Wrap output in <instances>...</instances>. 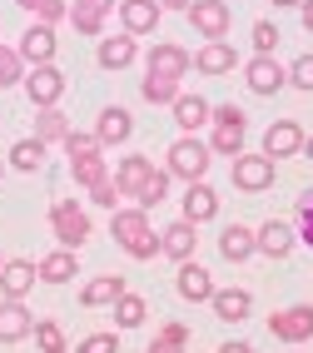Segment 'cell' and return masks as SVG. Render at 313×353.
<instances>
[{"instance_id": "51", "label": "cell", "mask_w": 313, "mask_h": 353, "mask_svg": "<svg viewBox=\"0 0 313 353\" xmlns=\"http://www.w3.org/2000/svg\"><path fill=\"white\" fill-rule=\"evenodd\" d=\"M0 179H6V159H0Z\"/></svg>"}, {"instance_id": "25", "label": "cell", "mask_w": 313, "mask_h": 353, "mask_svg": "<svg viewBox=\"0 0 313 353\" xmlns=\"http://www.w3.org/2000/svg\"><path fill=\"white\" fill-rule=\"evenodd\" d=\"M179 204H184V214H179V219H189V224H209L214 214H219V194H214L209 184H189Z\"/></svg>"}, {"instance_id": "2", "label": "cell", "mask_w": 313, "mask_h": 353, "mask_svg": "<svg viewBox=\"0 0 313 353\" xmlns=\"http://www.w3.org/2000/svg\"><path fill=\"white\" fill-rule=\"evenodd\" d=\"M170 164V179H184V184H204V174H209V159H214V150H209V139H199V134H179L174 145H170V154H164Z\"/></svg>"}, {"instance_id": "19", "label": "cell", "mask_w": 313, "mask_h": 353, "mask_svg": "<svg viewBox=\"0 0 313 353\" xmlns=\"http://www.w3.org/2000/svg\"><path fill=\"white\" fill-rule=\"evenodd\" d=\"M234 65H239V50L229 40H204L194 50V70H199V75H229Z\"/></svg>"}, {"instance_id": "53", "label": "cell", "mask_w": 313, "mask_h": 353, "mask_svg": "<svg viewBox=\"0 0 313 353\" xmlns=\"http://www.w3.org/2000/svg\"><path fill=\"white\" fill-rule=\"evenodd\" d=\"M288 353H299V348H288Z\"/></svg>"}, {"instance_id": "7", "label": "cell", "mask_w": 313, "mask_h": 353, "mask_svg": "<svg viewBox=\"0 0 313 353\" xmlns=\"http://www.w3.org/2000/svg\"><path fill=\"white\" fill-rule=\"evenodd\" d=\"M184 15H189V26H194L204 40H229V30H234V10H229V0H194V6H189Z\"/></svg>"}, {"instance_id": "12", "label": "cell", "mask_w": 313, "mask_h": 353, "mask_svg": "<svg viewBox=\"0 0 313 353\" xmlns=\"http://www.w3.org/2000/svg\"><path fill=\"white\" fill-rule=\"evenodd\" d=\"M110 10H114V0H75V6H70V26H75V35H85V40H105Z\"/></svg>"}, {"instance_id": "6", "label": "cell", "mask_w": 313, "mask_h": 353, "mask_svg": "<svg viewBox=\"0 0 313 353\" xmlns=\"http://www.w3.org/2000/svg\"><path fill=\"white\" fill-rule=\"evenodd\" d=\"M269 334H274L279 343H288V348L308 343V339H313V303H288V309H279V314L269 319Z\"/></svg>"}, {"instance_id": "18", "label": "cell", "mask_w": 313, "mask_h": 353, "mask_svg": "<svg viewBox=\"0 0 313 353\" xmlns=\"http://www.w3.org/2000/svg\"><path fill=\"white\" fill-rule=\"evenodd\" d=\"M30 334H35V314L20 299H6V303H0V343H20Z\"/></svg>"}, {"instance_id": "3", "label": "cell", "mask_w": 313, "mask_h": 353, "mask_svg": "<svg viewBox=\"0 0 313 353\" xmlns=\"http://www.w3.org/2000/svg\"><path fill=\"white\" fill-rule=\"evenodd\" d=\"M244 134H249V114L239 105H214V120H209V150L224 154L229 164L244 154Z\"/></svg>"}, {"instance_id": "26", "label": "cell", "mask_w": 313, "mask_h": 353, "mask_svg": "<svg viewBox=\"0 0 313 353\" xmlns=\"http://www.w3.org/2000/svg\"><path fill=\"white\" fill-rule=\"evenodd\" d=\"M214 120V105L204 100V95H179L174 100V125H179V134H194V130H204Z\"/></svg>"}, {"instance_id": "47", "label": "cell", "mask_w": 313, "mask_h": 353, "mask_svg": "<svg viewBox=\"0 0 313 353\" xmlns=\"http://www.w3.org/2000/svg\"><path fill=\"white\" fill-rule=\"evenodd\" d=\"M194 0H159V10H189Z\"/></svg>"}, {"instance_id": "4", "label": "cell", "mask_w": 313, "mask_h": 353, "mask_svg": "<svg viewBox=\"0 0 313 353\" xmlns=\"http://www.w3.org/2000/svg\"><path fill=\"white\" fill-rule=\"evenodd\" d=\"M50 234L60 239V249L80 254V249L94 239V224H90V214H85V204H80V199H55V204H50Z\"/></svg>"}, {"instance_id": "42", "label": "cell", "mask_w": 313, "mask_h": 353, "mask_svg": "<svg viewBox=\"0 0 313 353\" xmlns=\"http://www.w3.org/2000/svg\"><path fill=\"white\" fill-rule=\"evenodd\" d=\"M279 26H269V20H254V55H274L279 50Z\"/></svg>"}, {"instance_id": "39", "label": "cell", "mask_w": 313, "mask_h": 353, "mask_svg": "<svg viewBox=\"0 0 313 353\" xmlns=\"http://www.w3.org/2000/svg\"><path fill=\"white\" fill-rule=\"evenodd\" d=\"M60 145H65V154H70V159H90V154H105V145H100L94 134H85V130H70V134L60 139Z\"/></svg>"}, {"instance_id": "29", "label": "cell", "mask_w": 313, "mask_h": 353, "mask_svg": "<svg viewBox=\"0 0 313 353\" xmlns=\"http://www.w3.org/2000/svg\"><path fill=\"white\" fill-rule=\"evenodd\" d=\"M219 254L229 259V264H244V259H254V254H259L254 229H244V224H229V229L219 234Z\"/></svg>"}, {"instance_id": "35", "label": "cell", "mask_w": 313, "mask_h": 353, "mask_svg": "<svg viewBox=\"0 0 313 353\" xmlns=\"http://www.w3.org/2000/svg\"><path fill=\"white\" fill-rule=\"evenodd\" d=\"M20 10H30L40 26H60V20H70V6L65 0H15Z\"/></svg>"}, {"instance_id": "14", "label": "cell", "mask_w": 313, "mask_h": 353, "mask_svg": "<svg viewBox=\"0 0 313 353\" xmlns=\"http://www.w3.org/2000/svg\"><path fill=\"white\" fill-rule=\"evenodd\" d=\"M159 0H119V26H125V35H154L159 30Z\"/></svg>"}, {"instance_id": "43", "label": "cell", "mask_w": 313, "mask_h": 353, "mask_svg": "<svg viewBox=\"0 0 313 353\" xmlns=\"http://www.w3.org/2000/svg\"><path fill=\"white\" fill-rule=\"evenodd\" d=\"M119 199H125V194H119V184H114V174H110L105 184H94V190H90V204H100V209H110V214H114V209H125Z\"/></svg>"}, {"instance_id": "27", "label": "cell", "mask_w": 313, "mask_h": 353, "mask_svg": "<svg viewBox=\"0 0 313 353\" xmlns=\"http://www.w3.org/2000/svg\"><path fill=\"white\" fill-rule=\"evenodd\" d=\"M209 309H214V319L239 323V319H249V309H254V294H249V289H214Z\"/></svg>"}, {"instance_id": "34", "label": "cell", "mask_w": 313, "mask_h": 353, "mask_svg": "<svg viewBox=\"0 0 313 353\" xmlns=\"http://www.w3.org/2000/svg\"><path fill=\"white\" fill-rule=\"evenodd\" d=\"M139 95L150 100V105H170V110H174V100L184 95V85H179V80H159V75H144V80H139Z\"/></svg>"}, {"instance_id": "38", "label": "cell", "mask_w": 313, "mask_h": 353, "mask_svg": "<svg viewBox=\"0 0 313 353\" xmlns=\"http://www.w3.org/2000/svg\"><path fill=\"white\" fill-rule=\"evenodd\" d=\"M10 85H26V60H20V50L0 45V90H10Z\"/></svg>"}, {"instance_id": "44", "label": "cell", "mask_w": 313, "mask_h": 353, "mask_svg": "<svg viewBox=\"0 0 313 353\" xmlns=\"http://www.w3.org/2000/svg\"><path fill=\"white\" fill-rule=\"evenodd\" d=\"M288 85H299V90L313 95V55H299L294 65H288Z\"/></svg>"}, {"instance_id": "5", "label": "cell", "mask_w": 313, "mask_h": 353, "mask_svg": "<svg viewBox=\"0 0 313 353\" xmlns=\"http://www.w3.org/2000/svg\"><path fill=\"white\" fill-rule=\"evenodd\" d=\"M274 174H279V164L269 159V154H239L234 164H229V179H234V190H244V194H263V190H269V184H274Z\"/></svg>"}, {"instance_id": "23", "label": "cell", "mask_w": 313, "mask_h": 353, "mask_svg": "<svg viewBox=\"0 0 313 353\" xmlns=\"http://www.w3.org/2000/svg\"><path fill=\"white\" fill-rule=\"evenodd\" d=\"M125 294L130 289H125V279H119V274H100V279H90V284L80 289V303H85V309H105V303L114 309Z\"/></svg>"}, {"instance_id": "13", "label": "cell", "mask_w": 313, "mask_h": 353, "mask_svg": "<svg viewBox=\"0 0 313 353\" xmlns=\"http://www.w3.org/2000/svg\"><path fill=\"white\" fill-rule=\"evenodd\" d=\"M154 174H159V170H154L150 154H125V159L114 164V184H119V194H125V199H139V190H144Z\"/></svg>"}, {"instance_id": "31", "label": "cell", "mask_w": 313, "mask_h": 353, "mask_svg": "<svg viewBox=\"0 0 313 353\" xmlns=\"http://www.w3.org/2000/svg\"><path fill=\"white\" fill-rule=\"evenodd\" d=\"M70 174H75L80 190H94V184L110 179V159L105 154H90V159H70Z\"/></svg>"}, {"instance_id": "40", "label": "cell", "mask_w": 313, "mask_h": 353, "mask_svg": "<svg viewBox=\"0 0 313 353\" xmlns=\"http://www.w3.org/2000/svg\"><path fill=\"white\" fill-rule=\"evenodd\" d=\"M294 224H299V229H294V234H299V244H303V249H313V190H303V194H299Z\"/></svg>"}, {"instance_id": "32", "label": "cell", "mask_w": 313, "mask_h": 353, "mask_svg": "<svg viewBox=\"0 0 313 353\" xmlns=\"http://www.w3.org/2000/svg\"><path fill=\"white\" fill-rule=\"evenodd\" d=\"M70 130H75V125L60 114V105H55V110H35V139H45V145H60Z\"/></svg>"}, {"instance_id": "10", "label": "cell", "mask_w": 313, "mask_h": 353, "mask_svg": "<svg viewBox=\"0 0 313 353\" xmlns=\"http://www.w3.org/2000/svg\"><path fill=\"white\" fill-rule=\"evenodd\" d=\"M15 50H20V60H26L30 70H35V65H55V50H60L55 26H40V20H35V26H30L26 35H20Z\"/></svg>"}, {"instance_id": "28", "label": "cell", "mask_w": 313, "mask_h": 353, "mask_svg": "<svg viewBox=\"0 0 313 353\" xmlns=\"http://www.w3.org/2000/svg\"><path fill=\"white\" fill-rule=\"evenodd\" d=\"M35 269H40V284H70V279H80V259L70 249H55V254H45Z\"/></svg>"}, {"instance_id": "49", "label": "cell", "mask_w": 313, "mask_h": 353, "mask_svg": "<svg viewBox=\"0 0 313 353\" xmlns=\"http://www.w3.org/2000/svg\"><path fill=\"white\" fill-rule=\"evenodd\" d=\"M274 6H279V10H288V6H294V10H299V6H303V0H274Z\"/></svg>"}, {"instance_id": "33", "label": "cell", "mask_w": 313, "mask_h": 353, "mask_svg": "<svg viewBox=\"0 0 313 353\" xmlns=\"http://www.w3.org/2000/svg\"><path fill=\"white\" fill-rule=\"evenodd\" d=\"M144 353H189V328L184 323H159V334H154V343L144 348Z\"/></svg>"}, {"instance_id": "11", "label": "cell", "mask_w": 313, "mask_h": 353, "mask_svg": "<svg viewBox=\"0 0 313 353\" xmlns=\"http://www.w3.org/2000/svg\"><path fill=\"white\" fill-rule=\"evenodd\" d=\"M244 80H249L254 95H279V90L288 85V65H279L274 55H254L244 65Z\"/></svg>"}, {"instance_id": "30", "label": "cell", "mask_w": 313, "mask_h": 353, "mask_svg": "<svg viewBox=\"0 0 313 353\" xmlns=\"http://www.w3.org/2000/svg\"><path fill=\"white\" fill-rule=\"evenodd\" d=\"M45 154H50V145H45V139H35V134H30V139H15V145H10V154H6V159L15 164V170H20V174H35V170H40V164H45Z\"/></svg>"}, {"instance_id": "21", "label": "cell", "mask_w": 313, "mask_h": 353, "mask_svg": "<svg viewBox=\"0 0 313 353\" xmlns=\"http://www.w3.org/2000/svg\"><path fill=\"white\" fill-rule=\"evenodd\" d=\"M134 55H139V45H134V35H105L100 45H94V60H100V70H125V65H134Z\"/></svg>"}, {"instance_id": "22", "label": "cell", "mask_w": 313, "mask_h": 353, "mask_svg": "<svg viewBox=\"0 0 313 353\" xmlns=\"http://www.w3.org/2000/svg\"><path fill=\"white\" fill-rule=\"evenodd\" d=\"M174 289L189 303H209L214 299V279H209V269H199L194 259H189V264H179V274H174Z\"/></svg>"}, {"instance_id": "52", "label": "cell", "mask_w": 313, "mask_h": 353, "mask_svg": "<svg viewBox=\"0 0 313 353\" xmlns=\"http://www.w3.org/2000/svg\"><path fill=\"white\" fill-rule=\"evenodd\" d=\"M0 269H6V254H0Z\"/></svg>"}, {"instance_id": "20", "label": "cell", "mask_w": 313, "mask_h": 353, "mask_svg": "<svg viewBox=\"0 0 313 353\" xmlns=\"http://www.w3.org/2000/svg\"><path fill=\"white\" fill-rule=\"evenodd\" d=\"M35 279H40V269L30 264V259H6V269H0V294L26 303V294L35 289Z\"/></svg>"}, {"instance_id": "36", "label": "cell", "mask_w": 313, "mask_h": 353, "mask_svg": "<svg viewBox=\"0 0 313 353\" xmlns=\"http://www.w3.org/2000/svg\"><path fill=\"white\" fill-rule=\"evenodd\" d=\"M144 319H150V303H144L139 294H125V299L114 303V323L119 328H139Z\"/></svg>"}, {"instance_id": "15", "label": "cell", "mask_w": 313, "mask_h": 353, "mask_svg": "<svg viewBox=\"0 0 313 353\" xmlns=\"http://www.w3.org/2000/svg\"><path fill=\"white\" fill-rule=\"evenodd\" d=\"M303 139H308V134H303L294 120H274L269 130H263V154H269L274 164H279V159H294V154L303 150Z\"/></svg>"}, {"instance_id": "37", "label": "cell", "mask_w": 313, "mask_h": 353, "mask_svg": "<svg viewBox=\"0 0 313 353\" xmlns=\"http://www.w3.org/2000/svg\"><path fill=\"white\" fill-rule=\"evenodd\" d=\"M35 343H40V353H70L65 328H60L55 319H35Z\"/></svg>"}, {"instance_id": "1", "label": "cell", "mask_w": 313, "mask_h": 353, "mask_svg": "<svg viewBox=\"0 0 313 353\" xmlns=\"http://www.w3.org/2000/svg\"><path fill=\"white\" fill-rule=\"evenodd\" d=\"M110 234H114V244L125 249L130 259H139V264L159 254V234H154L150 214H144L139 204H125V209H114V214H110Z\"/></svg>"}, {"instance_id": "41", "label": "cell", "mask_w": 313, "mask_h": 353, "mask_svg": "<svg viewBox=\"0 0 313 353\" xmlns=\"http://www.w3.org/2000/svg\"><path fill=\"white\" fill-rule=\"evenodd\" d=\"M164 194H170V170H159V174H154L150 184H144V190H139V199H134V204L144 209V214H150V209H154V204H164Z\"/></svg>"}, {"instance_id": "17", "label": "cell", "mask_w": 313, "mask_h": 353, "mask_svg": "<svg viewBox=\"0 0 313 353\" xmlns=\"http://www.w3.org/2000/svg\"><path fill=\"white\" fill-rule=\"evenodd\" d=\"M254 239H259V254H269V259H288V254L299 249V234H294V224H283V219L259 224V229H254Z\"/></svg>"}, {"instance_id": "45", "label": "cell", "mask_w": 313, "mask_h": 353, "mask_svg": "<svg viewBox=\"0 0 313 353\" xmlns=\"http://www.w3.org/2000/svg\"><path fill=\"white\" fill-rule=\"evenodd\" d=\"M75 353H119V339L114 334H90L75 343Z\"/></svg>"}, {"instance_id": "46", "label": "cell", "mask_w": 313, "mask_h": 353, "mask_svg": "<svg viewBox=\"0 0 313 353\" xmlns=\"http://www.w3.org/2000/svg\"><path fill=\"white\" fill-rule=\"evenodd\" d=\"M299 20H303V30L313 35V0H303V6H299Z\"/></svg>"}, {"instance_id": "9", "label": "cell", "mask_w": 313, "mask_h": 353, "mask_svg": "<svg viewBox=\"0 0 313 353\" xmlns=\"http://www.w3.org/2000/svg\"><path fill=\"white\" fill-rule=\"evenodd\" d=\"M26 95H30L35 110H55L60 95H65V75H60L55 65H35V70H26Z\"/></svg>"}, {"instance_id": "16", "label": "cell", "mask_w": 313, "mask_h": 353, "mask_svg": "<svg viewBox=\"0 0 313 353\" xmlns=\"http://www.w3.org/2000/svg\"><path fill=\"white\" fill-rule=\"evenodd\" d=\"M199 249V224H189V219H174L170 229L159 234V254H170L174 264H189Z\"/></svg>"}, {"instance_id": "24", "label": "cell", "mask_w": 313, "mask_h": 353, "mask_svg": "<svg viewBox=\"0 0 313 353\" xmlns=\"http://www.w3.org/2000/svg\"><path fill=\"white\" fill-rule=\"evenodd\" d=\"M134 134V120H130V110L125 105H110V110H100V125H94V139L110 150V145H125V139Z\"/></svg>"}, {"instance_id": "50", "label": "cell", "mask_w": 313, "mask_h": 353, "mask_svg": "<svg viewBox=\"0 0 313 353\" xmlns=\"http://www.w3.org/2000/svg\"><path fill=\"white\" fill-rule=\"evenodd\" d=\"M303 154H308V159H313V134H308V139H303Z\"/></svg>"}, {"instance_id": "48", "label": "cell", "mask_w": 313, "mask_h": 353, "mask_svg": "<svg viewBox=\"0 0 313 353\" xmlns=\"http://www.w3.org/2000/svg\"><path fill=\"white\" fill-rule=\"evenodd\" d=\"M219 353H254L249 343H219Z\"/></svg>"}, {"instance_id": "8", "label": "cell", "mask_w": 313, "mask_h": 353, "mask_svg": "<svg viewBox=\"0 0 313 353\" xmlns=\"http://www.w3.org/2000/svg\"><path fill=\"white\" fill-rule=\"evenodd\" d=\"M194 70V55L184 50V45H174V40H159L154 50H150V60H144V75H159V80H179L184 85V75Z\"/></svg>"}]
</instances>
